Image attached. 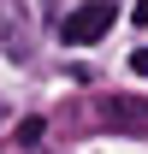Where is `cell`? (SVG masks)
<instances>
[{
	"label": "cell",
	"mask_w": 148,
	"mask_h": 154,
	"mask_svg": "<svg viewBox=\"0 0 148 154\" xmlns=\"http://www.w3.org/2000/svg\"><path fill=\"white\" fill-rule=\"evenodd\" d=\"M113 18H119L113 0H83L71 18L59 24V42H65V48H89V42H101V36L113 30Z\"/></svg>",
	"instance_id": "6da1fadb"
},
{
	"label": "cell",
	"mask_w": 148,
	"mask_h": 154,
	"mask_svg": "<svg viewBox=\"0 0 148 154\" xmlns=\"http://www.w3.org/2000/svg\"><path fill=\"white\" fill-rule=\"evenodd\" d=\"M130 71H136V77H148V48H136V54H130Z\"/></svg>",
	"instance_id": "277c9868"
},
{
	"label": "cell",
	"mask_w": 148,
	"mask_h": 154,
	"mask_svg": "<svg viewBox=\"0 0 148 154\" xmlns=\"http://www.w3.org/2000/svg\"><path fill=\"white\" fill-rule=\"evenodd\" d=\"M130 18H136V24H148V0H136V12H130Z\"/></svg>",
	"instance_id": "5b68a950"
},
{
	"label": "cell",
	"mask_w": 148,
	"mask_h": 154,
	"mask_svg": "<svg viewBox=\"0 0 148 154\" xmlns=\"http://www.w3.org/2000/svg\"><path fill=\"white\" fill-rule=\"evenodd\" d=\"M101 119L119 125V131H142V125H148V107L130 101V95H107V101H101Z\"/></svg>",
	"instance_id": "7a4b0ae2"
},
{
	"label": "cell",
	"mask_w": 148,
	"mask_h": 154,
	"mask_svg": "<svg viewBox=\"0 0 148 154\" xmlns=\"http://www.w3.org/2000/svg\"><path fill=\"white\" fill-rule=\"evenodd\" d=\"M42 131H48V125H42V119H24V125H18V142H36Z\"/></svg>",
	"instance_id": "3957f363"
}]
</instances>
